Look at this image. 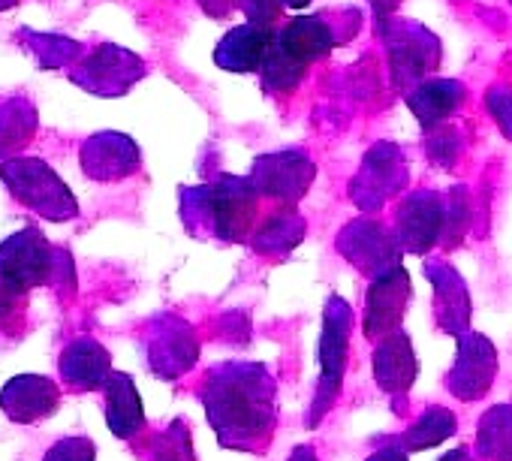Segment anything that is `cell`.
Here are the masks:
<instances>
[{
    "mask_svg": "<svg viewBox=\"0 0 512 461\" xmlns=\"http://www.w3.org/2000/svg\"><path fill=\"white\" fill-rule=\"evenodd\" d=\"M208 425L220 446L263 452L278 428V386L260 362H220L199 389Z\"/></svg>",
    "mask_w": 512,
    "mask_h": 461,
    "instance_id": "obj_1",
    "label": "cell"
},
{
    "mask_svg": "<svg viewBox=\"0 0 512 461\" xmlns=\"http://www.w3.org/2000/svg\"><path fill=\"white\" fill-rule=\"evenodd\" d=\"M256 196L260 193H256L250 178L223 175L214 184L184 190L181 214L184 220L196 214V220L187 223L190 233L196 236H214L220 242H244L250 239V226L256 217Z\"/></svg>",
    "mask_w": 512,
    "mask_h": 461,
    "instance_id": "obj_2",
    "label": "cell"
},
{
    "mask_svg": "<svg viewBox=\"0 0 512 461\" xmlns=\"http://www.w3.org/2000/svg\"><path fill=\"white\" fill-rule=\"evenodd\" d=\"M350 329H353V311L347 305V299L341 296H329L326 311H323V332H320V347H317V359H320V383L308 410V425L314 428L317 422H323V416L332 410L341 383H344V371H347V353H350Z\"/></svg>",
    "mask_w": 512,
    "mask_h": 461,
    "instance_id": "obj_3",
    "label": "cell"
},
{
    "mask_svg": "<svg viewBox=\"0 0 512 461\" xmlns=\"http://www.w3.org/2000/svg\"><path fill=\"white\" fill-rule=\"evenodd\" d=\"M0 178L10 184L22 205L40 211L49 220H73L79 214L76 196L43 160H10L0 166Z\"/></svg>",
    "mask_w": 512,
    "mask_h": 461,
    "instance_id": "obj_4",
    "label": "cell"
},
{
    "mask_svg": "<svg viewBox=\"0 0 512 461\" xmlns=\"http://www.w3.org/2000/svg\"><path fill=\"white\" fill-rule=\"evenodd\" d=\"M0 269H4L22 290H34L43 284H58L64 269L70 272L73 263L67 254L55 251L37 229H22L0 245Z\"/></svg>",
    "mask_w": 512,
    "mask_h": 461,
    "instance_id": "obj_5",
    "label": "cell"
},
{
    "mask_svg": "<svg viewBox=\"0 0 512 461\" xmlns=\"http://www.w3.org/2000/svg\"><path fill=\"white\" fill-rule=\"evenodd\" d=\"M145 359L148 368L163 380H178L199 359V338L190 323L175 314H160L145 329Z\"/></svg>",
    "mask_w": 512,
    "mask_h": 461,
    "instance_id": "obj_6",
    "label": "cell"
},
{
    "mask_svg": "<svg viewBox=\"0 0 512 461\" xmlns=\"http://www.w3.org/2000/svg\"><path fill=\"white\" fill-rule=\"evenodd\" d=\"M446 199L428 190H416L404 199L395 217V242L407 254H428L437 242L443 245Z\"/></svg>",
    "mask_w": 512,
    "mask_h": 461,
    "instance_id": "obj_7",
    "label": "cell"
},
{
    "mask_svg": "<svg viewBox=\"0 0 512 461\" xmlns=\"http://www.w3.org/2000/svg\"><path fill=\"white\" fill-rule=\"evenodd\" d=\"M338 251L368 278L401 266V248L395 242V233H389L383 223L365 217L344 226V233L338 236Z\"/></svg>",
    "mask_w": 512,
    "mask_h": 461,
    "instance_id": "obj_8",
    "label": "cell"
},
{
    "mask_svg": "<svg viewBox=\"0 0 512 461\" xmlns=\"http://www.w3.org/2000/svg\"><path fill=\"white\" fill-rule=\"evenodd\" d=\"M314 175H317V166L311 163V157H305L302 151H278V154L256 160L250 172V184L260 196L293 205L308 193Z\"/></svg>",
    "mask_w": 512,
    "mask_h": 461,
    "instance_id": "obj_9",
    "label": "cell"
},
{
    "mask_svg": "<svg viewBox=\"0 0 512 461\" xmlns=\"http://www.w3.org/2000/svg\"><path fill=\"white\" fill-rule=\"evenodd\" d=\"M410 293L413 287H410V275L404 266H395L371 278L368 296H365V335L371 341H383L386 335L401 329Z\"/></svg>",
    "mask_w": 512,
    "mask_h": 461,
    "instance_id": "obj_10",
    "label": "cell"
},
{
    "mask_svg": "<svg viewBox=\"0 0 512 461\" xmlns=\"http://www.w3.org/2000/svg\"><path fill=\"white\" fill-rule=\"evenodd\" d=\"M497 377V350L485 335L467 332L458 338L455 365L446 374V389L461 401H479Z\"/></svg>",
    "mask_w": 512,
    "mask_h": 461,
    "instance_id": "obj_11",
    "label": "cell"
},
{
    "mask_svg": "<svg viewBox=\"0 0 512 461\" xmlns=\"http://www.w3.org/2000/svg\"><path fill=\"white\" fill-rule=\"evenodd\" d=\"M58 407H61V389L52 377L43 374H19L0 389V410L19 425L49 419L58 413Z\"/></svg>",
    "mask_w": 512,
    "mask_h": 461,
    "instance_id": "obj_12",
    "label": "cell"
},
{
    "mask_svg": "<svg viewBox=\"0 0 512 461\" xmlns=\"http://www.w3.org/2000/svg\"><path fill=\"white\" fill-rule=\"evenodd\" d=\"M58 368L70 392H100L112 377V356L97 338L82 335L64 347Z\"/></svg>",
    "mask_w": 512,
    "mask_h": 461,
    "instance_id": "obj_13",
    "label": "cell"
},
{
    "mask_svg": "<svg viewBox=\"0 0 512 461\" xmlns=\"http://www.w3.org/2000/svg\"><path fill=\"white\" fill-rule=\"evenodd\" d=\"M404 181H407V175H404V160H401L398 148L377 145L368 154V160L362 166V175L353 184V199H356L359 208L374 211L389 196H395L404 187Z\"/></svg>",
    "mask_w": 512,
    "mask_h": 461,
    "instance_id": "obj_14",
    "label": "cell"
},
{
    "mask_svg": "<svg viewBox=\"0 0 512 461\" xmlns=\"http://www.w3.org/2000/svg\"><path fill=\"white\" fill-rule=\"evenodd\" d=\"M416 371H419V362H416L410 335L404 329H398V332L386 335L383 341H377V350H374V377H377V386L386 395L398 398V410L407 401L410 386L416 383Z\"/></svg>",
    "mask_w": 512,
    "mask_h": 461,
    "instance_id": "obj_15",
    "label": "cell"
},
{
    "mask_svg": "<svg viewBox=\"0 0 512 461\" xmlns=\"http://www.w3.org/2000/svg\"><path fill=\"white\" fill-rule=\"evenodd\" d=\"M82 169L94 181H121L139 169V148L124 133H97L82 145Z\"/></svg>",
    "mask_w": 512,
    "mask_h": 461,
    "instance_id": "obj_16",
    "label": "cell"
},
{
    "mask_svg": "<svg viewBox=\"0 0 512 461\" xmlns=\"http://www.w3.org/2000/svg\"><path fill=\"white\" fill-rule=\"evenodd\" d=\"M425 275L434 281V317L446 335L470 332V296L461 275L446 263H425Z\"/></svg>",
    "mask_w": 512,
    "mask_h": 461,
    "instance_id": "obj_17",
    "label": "cell"
},
{
    "mask_svg": "<svg viewBox=\"0 0 512 461\" xmlns=\"http://www.w3.org/2000/svg\"><path fill=\"white\" fill-rule=\"evenodd\" d=\"M272 46H275V34L269 25L247 22L241 28H232L223 37V43L214 52V61L232 73H253V70H263Z\"/></svg>",
    "mask_w": 512,
    "mask_h": 461,
    "instance_id": "obj_18",
    "label": "cell"
},
{
    "mask_svg": "<svg viewBox=\"0 0 512 461\" xmlns=\"http://www.w3.org/2000/svg\"><path fill=\"white\" fill-rule=\"evenodd\" d=\"M106 422L109 431L121 440H133L145 431V407L136 392V383L124 371H112L106 383Z\"/></svg>",
    "mask_w": 512,
    "mask_h": 461,
    "instance_id": "obj_19",
    "label": "cell"
},
{
    "mask_svg": "<svg viewBox=\"0 0 512 461\" xmlns=\"http://www.w3.org/2000/svg\"><path fill=\"white\" fill-rule=\"evenodd\" d=\"M278 46L299 61L302 67H308L317 58H326L335 49V34L323 19H293L281 34H278Z\"/></svg>",
    "mask_w": 512,
    "mask_h": 461,
    "instance_id": "obj_20",
    "label": "cell"
},
{
    "mask_svg": "<svg viewBox=\"0 0 512 461\" xmlns=\"http://www.w3.org/2000/svg\"><path fill=\"white\" fill-rule=\"evenodd\" d=\"M413 115L419 118V124L425 130L440 127L461 103H464V85L440 79V82H425L419 88H413V94L407 97Z\"/></svg>",
    "mask_w": 512,
    "mask_h": 461,
    "instance_id": "obj_21",
    "label": "cell"
},
{
    "mask_svg": "<svg viewBox=\"0 0 512 461\" xmlns=\"http://www.w3.org/2000/svg\"><path fill=\"white\" fill-rule=\"evenodd\" d=\"M302 236H305V220L296 211L284 208L281 214H272L260 229H256V233L250 236V245L256 254L284 257L302 242Z\"/></svg>",
    "mask_w": 512,
    "mask_h": 461,
    "instance_id": "obj_22",
    "label": "cell"
},
{
    "mask_svg": "<svg viewBox=\"0 0 512 461\" xmlns=\"http://www.w3.org/2000/svg\"><path fill=\"white\" fill-rule=\"evenodd\" d=\"M476 455L482 461H512V404H494L479 419Z\"/></svg>",
    "mask_w": 512,
    "mask_h": 461,
    "instance_id": "obj_23",
    "label": "cell"
},
{
    "mask_svg": "<svg viewBox=\"0 0 512 461\" xmlns=\"http://www.w3.org/2000/svg\"><path fill=\"white\" fill-rule=\"evenodd\" d=\"M458 422H455V413L446 410V407H428L401 437L398 443L404 446V452H422V449H431L443 440H449L455 434Z\"/></svg>",
    "mask_w": 512,
    "mask_h": 461,
    "instance_id": "obj_24",
    "label": "cell"
},
{
    "mask_svg": "<svg viewBox=\"0 0 512 461\" xmlns=\"http://www.w3.org/2000/svg\"><path fill=\"white\" fill-rule=\"evenodd\" d=\"M34 130H37L34 109L28 103H7L0 109V157L28 145Z\"/></svg>",
    "mask_w": 512,
    "mask_h": 461,
    "instance_id": "obj_25",
    "label": "cell"
},
{
    "mask_svg": "<svg viewBox=\"0 0 512 461\" xmlns=\"http://www.w3.org/2000/svg\"><path fill=\"white\" fill-rule=\"evenodd\" d=\"M145 452H148L145 461H196L190 431L181 419L172 422L169 428H163L160 434H154Z\"/></svg>",
    "mask_w": 512,
    "mask_h": 461,
    "instance_id": "obj_26",
    "label": "cell"
},
{
    "mask_svg": "<svg viewBox=\"0 0 512 461\" xmlns=\"http://www.w3.org/2000/svg\"><path fill=\"white\" fill-rule=\"evenodd\" d=\"M305 70H308V67H302L299 61H293V58L278 46V40H275V46H272V52H269V58H266V64H263V85H266V91L287 94V91H293V88L302 82Z\"/></svg>",
    "mask_w": 512,
    "mask_h": 461,
    "instance_id": "obj_27",
    "label": "cell"
},
{
    "mask_svg": "<svg viewBox=\"0 0 512 461\" xmlns=\"http://www.w3.org/2000/svg\"><path fill=\"white\" fill-rule=\"evenodd\" d=\"M28 308V290H22L4 269H0V323H13Z\"/></svg>",
    "mask_w": 512,
    "mask_h": 461,
    "instance_id": "obj_28",
    "label": "cell"
},
{
    "mask_svg": "<svg viewBox=\"0 0 512 461\" xmlns=\"http://www.w3.org/2000/svg\"><path fill=\"white\" fill-rule=\"evenodd\" d=\"M43 461H97V446L91 437H64L46 452Z\"/></svg>",
    "mask_w": 512,
    "mask_h": 461,
    "instance_id": "obj_29",
    "label": "cell"
},
{
    "mask_svg": "<svg viewBox=\"0 0 512 461\" xmlns=\"http://www.w3.org/2000/svg\"><path fill=\"white\" fill-rule=\"evenodd\" d=\"M488 106H491L500 130L512 139V94H491L488 97Z\"/></svg>",
    "mask_w": 512,
    "mask_h": 461,
    "instance_id": "obj_30",
    "label": "cell"
},
{
    "mask_svg": "<svg viewBox=\"0 0 512 461\" xmlns=\"http://www.w3.org/2000/svg\"><path fill=\"white\" fill-rule=\"evenodd\" d=\"M368 461H407V452H404V446L398 440H392L386 449H377Z\"/></svg>",
    "mask_w": 512,
    "mask_h": 461,
    "instance_id": "obj_31",
    "label": "cell"
},
{
    "mask_svg": "<svg viewBox=\"0 0 512 461\" xmlns=\"http://www.w3.org/2000/svg\"><path fill=\"white\" fill-rule=\"evenodd\" d=\"M440 461H476V458H473V452H470V449H464V446H461V449L443 452V455H440Z\"/></svg>",
    "mask_w": 512,
    "mask_h": 461,
    "instance_id": "obj_32",
    "label": "cell"
},
{
    "mask_svg": "<svg viewBox=\"0 0 512 461\" xmlns=\"http://www.w3.org/2000/svg\"><path fill=\"white\" fill-rule=\"evenodd\" d=\"M287 461H320V458H317V452H314L311 446H299Z\"/></svg>",
    "mask_w": 512,
    "mask_h": 461,
    "instance_id": "obj_33",
    "label": "cell"
},
{
    "mask_svg": "<svg viewBox=\"0 0 512 461\" xmlns=\"http://www.w3.org/2000/svg\"><path fill=\"white\" fill-rule=\"evenodd\" d=\"M281 4H287V7H293V10H299V7H308L311 0H281Z\"/></svg>",
    "mask_w": 512,
    "mask_h": 461,
    "instance_id": "obj_34",
    "label": "cell"
}]
</instances>
